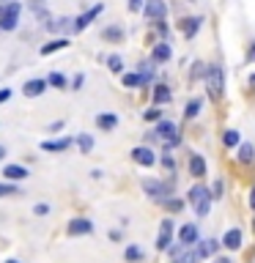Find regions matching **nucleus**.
<instances>
[{"label": "nucleus", "instance_id": "nucleus-1", "mask_svg": "<svg viewBox=\"0 0 255 263\" xmlns=\"http://www.w3.org/2000/svg\"><path fill=\"white\" fill-rule=\"evenodd\" d=\"M206 91L211 99H220L225 94V71H222L220 63H211L206 69Z\"/></svg>", "mask_w": 255, "mask_h": 263}, {"label": "nucleus", "instance_id": "nucleus-2", "mask_svg": "<svg viewBox=\"0 0 255 263\" xmlns=\"http://www.w3.org/2000/svg\"><path fill=\"white\" fill-rule=\"evenodd\" d=\"M187 198H190V206L195 209V214H198V216H206V214H208V209H211V192H208V189L203 187V184L192 187Z\"/></svg>", "mask_w": 255, "mask_h": 263}, {"label": "nucleus", "instance_id": "nucleus-3", "mask_svg": "<svg viewBox=\"0 0 255 263\" xmlns=\"http://www.w3.org/2000/svg\"><path fill=\"white\" fill-rule=\"evenodd\" d=\"M19 11H22V6H19L17 0L3 6V11H0V30L3 33H8V30H14L19 25Z\"/></svg>", "mask_w": 255, "mask_h": 263}, {"label": "nucleus", "instance_id": "nucleus-4", "mask_svg": "<svg viewBox=\"0 0 255 263\" xmlns=\"http://www.w3.org/2000/svg\"><path fill=\"white\" fill-rule=\"evenodd\" d=\"M156 135L165 140L167 148L178 146V140H181V137H178V126H176L173 121H159V126H156Z\"/></svg>", "mask_w": 255, "mask_h": 263}, {"label": "nucleus", "instance_id": "nucleus-5", "mask_svg": "<svg viewBox=\"0 0 255 263\" xmlns=\"http://www.w3.org/2000/svg\"><path fill=\"white\" fill-rule=\"evenodd\" d=\"M66 233L69 236H88V233H94V222L85 219V216H74V219H69V225H66Z\"/></svg>", "mask_w": 255, "mask_h": 263}, {"label": "nucleus", "instance_id": "nucleus-6", "mask_svg": "<svg viewBox=\"0 0 255 263\" xmlns=\"http://www.w3.org/2000/svg\"><path fill=\"white\" fill-rule=\"evenodd\" d=\"M102 11H104V3H96V6H91L85 14H80V17L74 19V25H71V28H74V30H77V33H80V30H85V28H88V25L94 22V19L99 17Z\"/></svg>", "mask_w": 255, "mask_h": 263}, {"label": "nucleus", "instance_id": "nucleus-7", "mask_svg": "<svg viewBox=\"0 0 255 263\" xmlns=\"http://www.w3.org/2000/svg\"><path fill=\"white\" fill-rule=\"evenodd\" d=\"M173 244V219H162L159 236H156V250H167Z\"/></svg>", "mask_w": 255, "mask_h": 263}, {"label": "nucleus", "instance_id": "nucleus-8", "mask_svg": "<svg viewBox=\"0 0 255 263\" xmlns=\"http://www.w3.org/2000/svg\"><path fill=\"white\" fill-rule=\"evenodd\" d=\"M143 189H146V195L154 200H165L167 198V187L162 181H154V178H146L143 181Z\"/></svg>", "mask_w": 255, "mask_h": 263}, {"label": "nucleus", "instance_id": "nucleus-9", "mask_svg": "<svg viewBox=\"0 0 255 263\" xmlns=\"http://www.w3.org/2000/svg\"><path fill=\"white\" fill-rule=\"evenodd\" d=\"M132 159H135L137 164H143V167H151V164L156 162V157H154V151H151L149 146H137L135 151H132Z\"/></svg>", "mask_w": 255, "mask_h": 263}, {"label": "nucleus", "instance_id": "nucleus-10", "mask_svg": "<svg viewBox=\"0 0 255 263\" xmlns=\"http://www.w3.org/2000/svg\"><path fill=\"white\" fill-rule=\"evenodd\" d=\"M143 14H146L149 19H156V22H159V19L165 17V3H162V0H146Z\"/></svg>", "mask_w": 255, "mask_h": 263}, {"label": "nucleus", "instance_id": "nucleus-11", "mask_svg": "<svg viewBox=\"0 0 255 263\" xmlns=\"http://www.w3.org/2000/svg\"><path fill=\"white\" fill-rule=\"evenodd\" d=\"M3 175H6L11 184L25 181V178H28V167H22V164H6V167H3Z\"/></svg>", "mask_w": 255, "mask_h": 263}, {"label": "nucleus", "instance_id": "nucleus-12", "mask_svg": "<svg viewBox=\"0 0 255 263\" xmlns=\"http://www.w3.org/2000/svg\"><path fill=\"white\" fill-rule=\"evenodd\" d=\"M178 244H184V247L198 244V228L195 225H184V228L178 230Z\"/></svg>", "mask_w": 255, "mask_h": 263}, {"label": "nucleus", "instance_id": "nucleus-13", "mask_svg": "<svg viewBox=\"0 0 255 263\" xmlns=\"http://www.w3.org/2000/svg\"><path fill=\"white\" fill-rule=\"evenodd\" d=\"M47 91V80H28L22 85V94L25 96H42Z\"/></svg>", "mask_w": 255, "mask_h": 263}, {"label": "nucleus", "instance_id": "nucleus-14", "mask_svg": "<svg viewBox=\"0 0 255 263\" xmlns=\"http://www.w3.org/2000/svg\"><path fill=\"white\" fill-rule=\"evenodd\" d=\"M170 55H173L170 44H167V41H159V44L154 47V53H151V58H154L156 63H167V60H170Z\"/></svg>", "mask_w": 255, "mask_h": 263}, {"label": "nucleus", "instance_id": "nucleus-15", "mask_svg": "<svg viewBox=\"0 0 255 263\" xmlns=\"http://www.w3.org/2000/svg\"><path fill=\"white\" fill-rule=\"evenodd\" d=\"M190 173L195 175V178H203V175H206V159H203L201 154H192L190 157Z\"/></svg>", "mask_w": 255, "mask_h": 263}, {"label": "nucleus", "instance_id": "nucleus-16", "mask_svg": "<svg viewBox=\"0 0 255 263\" xmlns=\"http://www.w3.org/2000/svg\"><path fill=\"white\" fill-rule=\"evenodd\" d=\"M96 126H99L102 132H113V129L118 126V118L110 115V112H102V115H96Z\"/></svg>", "mask_w": 255, "mask_h": 263}, {"label": "nucleus", "instance_id": "nucleus-17", "mask_svg": "<svg viewBox=\"0 0 255 263\" xmlns=\"http://www.w3.org/2000/svg\"><path fill=\"white\" fill-rule=\"evenodd\" d=\"M69 146H71L69 137H60V140H44V143H42V151H52V154L58 151V154H60V151H66Z\"/></svg>", "mask_w": 255, "mask_h": 263}, {"label": "nucleus", "instance_id": "nucleus-18", "mask_svg": "<svg viewBox=\"0 0 255 263\" xmlns=\"http://www.w3.org/2000/svg\"><path fill=\"white\" fill-rule=\"evenodd\" d=\"M222 244H225L228 250H239V247H242V230H239V228L228 230L225 239H222Z\"/></svg>", "mask_w": 255, "mask_h": 263}, {"label": "nucleus", "instance_id": "nucleus-19", "mask_svg": "<svg viewBox=\"0 0 255 263\" xmlns=\"http://www.w3.org/2000/svg\"><path fill=\"white\" fill-rule=\"evenodd\" d=\"M69 47V41L66 39H52V41H47L42 47V55H52V53H58V50H66Z\"/></svg>", "mask_w": 255, "mask_h": 263}, {"label": "nucleus", "instance_id": "nucleus-20", "mask_svg": "<svg viewBox=\"0 0 255 263\" xmlns=\"http://www.w3.org/2000/svg\"><path fill=\"white\" fill-rule=\"evenodd\" d=\"M217 241L214 239H206V241H198V255L201 258H208V255H214V252H217Z\"/></svg>", "mask_w": 255, "mask_h": 263}, {"label": "nucleus", "instance_id": "nucleus-21", "mask_svg": "<svg viewBox=\"0 0 255 263\" xmlns=\"http://www.w3.org/2000/svg\"><path fill=\"white\" fill-rule=\"evenodd\" d=\"M239 162H244V164L255 162V148L250 146V143H242V146H239Z\"/></svg>", "mask_w": 255, "mask_h": 263}, {"label": "nucleus", "instance_id": "nucleus-22", "mask_svg": "<svg viewBox=\"0 0 255 263\" xmlns=\"http://www.w3.org/2000/svg\"><path fill=\"white\" fill-rule=\"evenodd\" d=\"M170 102V88L167 85H156L154 88V105L159 107V105H167Z\"/></svg>", "mask_w": 255, "mask_h": 263}, {"label": "nucleus", "instance_id": "nucleus-23", "mask_svg": "<svg viewBox=\"0 0 255 263\" xmlns=\"http://www.w3.org/2000/svg\"><path fill=\"white\" fill-rule=\"evenodd\" d=\"M201 22L203 19L201 17H192V19H184V36L187 39H192V36L198 33V28H201Z\"/></svg>", "mask_w": 255, "mask_h": 263}, {"label": "nucleus", "instance_id": "nucleus-24", "mask_svg": "<svg viewBox=\"0 0 255 263\" xmlns=\"http://www.w3.org/2000/svg\"><path fill=\"white\" fill-rule=\"evenodd\" d=\"M124 258H126V261H129V263H143V261H146V255H143V252L137 250L135 244H129V247H126Z\"/></svg>", "mask_w": 255, "mask_h": 263}, {"label": "nucleus", "instance_id": "nucleus-25", "mask_svg": "<svg viewBox=\"0 0 255 263\" xmlns=\"http://www.w3.org/2000/svg\"><path fill=\"white\" fill-rule=\"evenodd\" d=\"M222 143H225L228 148H236L239 143H242V137H239V132H236V129H228L225 135H222Z\"/></svg>", "mask_w": 255, "mask_h": 263}, {"label": "nucleus", "instance_id": "nucleus-26", "mask_svg": "<svg viewBox=\"0 0 255 263\" xmlns=\"http://www.w3.org/2000/svg\"><path fill=\"white\" fill-rule=\"evenodd\" d=\"M77 148L83 154H91V151H94V137H91V135H80L77 137Z\"/></svg>", "mask_w": 255, "mask_h": 263}, {"label": "nucleus", "instance_id": "nucleus-27", "mask_svg": "<svg viewBox=\"0 0 255 263\" xmlns=\"http://www.w3.org/2000/svg\"><path fill=\"white\" fill-rule=\"evenodd\" d=\"M121 82H124L126 88H140L143 85V77L140 74H132V71H129V74H121Z\"/></svg>", "mask_w": 255, "mask_h": 263}, {"label": "nucleus", "instance_id": "nucleus-28", "mask_svg": "<svg viewBox=\"0 0 255 263\" xmlns=\"http://www.w3.org/2000/svg\"><path fill=\"white\" fill-rule=\"evenodd\" d=\"M102 36H104L107 41H124V30H121V28H104V30H102Z\"/></svg>", "mask_w": 255, "mask_h": 263}, {"label": "nucleus", "instance_id": "nucleus-29", "mask_svg": "<svg viewBox=\"0 0 255 263\" xmlns=\"http://www.w3.org/2000/svg\"><path fill=\"white\" fill-rule=\"evenodd\" d=\"M201 105H203L201 99H190V102H187V107H184V115L187 118H195L198 112H201Z\"/></svg>", "mask_w": 255, "mask_h": 263}, {"label": "nucleus", "instance_id": "nucleus-30", "mask_svg": "<svg viewBox=\"0 0 255 263\" xmlns=\"http://www.w3.org/2000/svg\"><path fill=\"white\" fill-rule=\"evenodd\" d=\"M19 187L17 184H0V198H17Z\"/></svg>", "mask_w": 255, "mask_h": 263}, {"label": "nucleus", "instance_id": "nucleus-31", "mask_svg": "<svg viewBox=\"0 0 255 263\" xmlns=\"http://www.w3.org/2000/svg\"><path fill=\"white\" fill-rule=\"evenodd\" d=\"M107 66H110V71H115V74L124 71V60H121V55H110V58H107Z\"/></svg>", "mask_w": 255, "mask_h": 263}, {"label": "nucleus", "instance_id": "nucleus-32", "mask_svg": "<svg viewBox=\"0 0 255 263\" xmlns=\"http://www.w3.org/2000/svg\"><path fill=\"white\" fill-rule=\"evenodd\" d=\"M47 85H55V88H66V77L60 74V71H52V74L47 77Z\"/></svg>", "mask_w": 255, "mask_h": 263}, {"label": "nucleus", "instance_id": "nucleus-33", "mask_svg": "<svg viewBox=\"0 0 255 263\" xmlns=\"http://www.w3.org/2000/svg\"><path fill=\"white\" fill-rule=\"evenodd\" d=\"M198 258H201V255H198V250H192V252H190V247H187L184 255H178V263H195Z\"/></svg>", "mask_w": 255, "mask_h": 263}, {"label": "nucleus", "instance_id": "nucleus-34", "mask_svg": "<svg viewBox=\"0 0 255 263\" xmlns=\"http://www.w3.org/2000/svg\"><path fill=\"white\" fill-rule=\"evenodd\" d=\"M143 118H146V121H159V118H162V110L154 105L151 110H146V112H143Z\"/></svg>", "mask_w": 255, "mask_h": 263}, {"label": "nucleus", "instance_id": "nucleus-35", "mask_svg": "<svg viewBox=\"0 0 255 263\" xmlns=\"http://www.w3.org/2000/svg\"><path fill=\"white\" fill-rule=\"evenodd\" d=\"M140 77H143V82H151V80H154V69L143 63V69H140Z\"/></svg>", "mask_w": 255, "mask_h": 263}, {"label": "nucleus", "instance_id": "nucleus-36", "mask_svg": "<svg viewBox=\"0 0 255 263\" xmlns=\"http://www.w3.org/2000/svg\"><path fill=\"white\" fill-rule=\"evenodd\" d=\"M11 99V88H0V105Z\"/></svg>", "mask_w": 255, "mask_h": 263}, {"label": "nucleus", "instance_id": "nucleus-37", "mask_svg": "<svg viewBox=\"0 0 255 263\" xmlns=\"http://www.w3.org/2000/svg\"><path fill=\"white\" fill-rule=\"evenodd\" d=\"M222 195V181H214V192H211V200H217Z\"/></svg>", "mask_w": 255, "mask_h": 263}, {"label": "nucleus", "instance_id": "nucleus-38", "mask_svg": "<svg viewBox=\"0 0 255 263\" xmlns=\"http://www.w3.org/2000/svg\"><path fill=\"white\" fill-rule=\"evenodd\" d=\"M129 8L132 11H143L146 6H143V0H129Z\"/></svg>", "mask_w": 255, "mask_h": 263}, {"label": "nucleus", "instance_id": "nucleus-39", "mask_svg": "<svg viewBox=\"0 0 255 263\" xmlns=\"http://www.w3.org/2000/svg\"><path fill=\"white\" fill-rule=\"evenodd\" d=\"M36 214H39V216H44V214H47V211H50V206H44V203H39V206H36Z\"/></svg>", "mask_w": 255, "mask_h": 263}, {"label": "nucleus", "instance_id": "nucleus-40", "mask_svg": "<svg viewBox=\"0 0 255 263\" xmlns=\"http://www.w3.org/2000/svg\"><path fill=\"white\" fill-rule=\"evenodd\" d=\"M162 164H165L167 170H173V157H167V151H165V157H162Z\"/></svg>", "mask_w": 255, "mask_h": 263}, {"label": "nucleus", "instance_id": "nucleus-41", "mask_svg": "<svg viewBox=\"0 0 255 263\" xmlns=\"http://www.w3.org/2000/svg\"><path fill=\"white\" fill-rule=\"evenodd\" d=\"M83 82H85V77H83V74L74 77V91H80V88H83Z\"/></svg>", "mask_w": 255, "mask_h": 263}, {"label": "nucleus", "instance_id": "nucleus-42", "mask_svg": "<svg viewBox=\"0 0 255 263\" xmlns=\"http://www.w3.org/2000/svg\"><path fill=\"white\" fill-rule=\"evenodd\" d=\"M167 206H170V211H178V209H181V200H170Z\"/></svg>", "mask_w": 255, "mask_h": 263}, {"label": "nucleus", "instance_id": "nucleus-43", "mask_svg": "<svg viewBox=\"0 0 255 263\" xmlns=\"http://www.w3.org/2000/svg\"><path fill=\"white\" fill-rule=\"evenodd\" d=\"M250 206H253V211H255V187L250 189Z\"/></svg>", "mask_w": 255, "mask_h": 263}, {"label": "nucleus", "instance_id": "nucleus-44", "mask_svg": "<svg viewBox=\"0 0 255 263\" xmlns=\"http://www.w3.org/2000/svg\"><path fill=\"white\" fill-rule=\"evenodd\" d=\"M250 60L255 63V44H253V50H250Z\"/></svg>", "mask_w": 255, "mask_h": 263}, {"label": "nucleus", "instance_id": "nucleus-45", "mask_svg": "<svg viewBox=\"0 0 255 263\" xmlns=\"http://www.w3.org/2000/svg\"><path fill=\"white\" fill-rule=\"evenodd\" d=\"M217 263H231V261H228V258H217Z\"/></svg>", "mask_w": 255, "mask_h": 263}, {"label": "nucleus", "instance_id": "nucleus-46", "mask_svg": "<svg viewBox=\"0 0 255 263\" xmlns=\"http://www.w3.org/2000/svg\"><path fill=\"white\" fill-rule=\"evenodd\" d=\"M250 85H253V91H255V74H253V77H250Z\"/></svg>", "mask_w": 255, "mask_h": 263}, {"label": "nucleus", "instance_id": "nucleus-47", "mask_svg": "<svg viewBox=\"0 0 255 263\" xmlns=\"http://www.w3.org/2000/svg\"><path fill=\"white\" fill-rule=\"evenodd\" d=\"M3 157H6V148H3V146H0V159H3Z\"/></svg>", "mask_w": 255, "mask_h": 263}, {"label": "nucleus", "instance_id": "nucleus-48", "mask_svg": "<svg viewBox=\"0 0 255 263\" xmlns=\"http://www.w3.org/2000/svg\"><path fill=\"white\" fill-rule=\"evenodd\" d=\"M6 263H19V261H14V258H11V261H6Z\"/></svg>", "mask_w": 255, "mask_h": 263}, {"label": "nucleus", "instance_id": "nucleus-49", "mask_svg": "<svg viewBox=\"0 0 255 263\" xmlns=\"http://www.w3.org/2000/svg\"><path fill=\"white\" fill-rule=\"evenodd\" d=\"M36 3H44V0H36Z\"/></svg>", "mask_w": 255, "mask_h": 263}, {"label": "nucleus", "instance_id": "nucleus-50", "mask_svg": "<svg viewBox=\"0 0 255 263\" xmlns=\"http://www.w3.org/2000/svg\"><path fill=\"white\" fill-rule=\"evenodd\" d=\"M253 228H255V219H253Z\"/></svg>", "mask_w": 255, "mask_h": 263}, {"label": "nucleus", "instance_id": "nucleus-51", "mask_svg": "<svg viewBox=\"0 0 255 263\" xmlns=\"http://www.w3.org/2000/svg\"><path fill=\"white\" fill-rule=\"evenodd\" d=\"M0 11H3V8H0Z\"/></svg>", "mask_w": 255, "mask_h": 263}, {"label": "nucleus", "instance_id": "nucleus-52", "mask_svg": "<svg viewBox=\"0 0 255 263\" xmlns=\"http://www.w3.org/2000/svg\"><path fill=\"white\" fill-rule=\"evenodd\" d=\"M190 3H192V0H190Z\"/></svg>", "mask_w": 255, "mask_h": 263}]
</instances>
